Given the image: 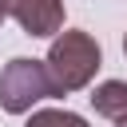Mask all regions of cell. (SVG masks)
Returning a JSON list of instances; mask_svg holds the SVG:
<instances>
[{
	"mask_svg": "<svg viewBox=\"0 0 127 127\" xmlns=\"http://www.w3.org/2000/svg\"><path fill=\"white\" fill-rule=\"evenodd\" d=\"M103 64V52L99 44L87 36V32H60L48 48V60H44V71L56 87V95H67V91H79L95 79Z\"/></svg>",
	"mask_w": 127,
	"mask_h": 127,
	"instance_id": "cell-1",
	"label": "cell"
},
{
	"mask_svg": "<svg viewBox=\"0 0 127 127\" xmlns=\"http://www.w3.org/2000/svg\"><path fill=\"white\" fill-rule=\"evenodd\" d=\"M123 52H127V36H123Z\"/></svg>",
	"mask_w": 127,
	"mask_h": 127,
	"instance_id": "cell-8",
	"label": "cell"
},
{
	"mask_svg": "<svg viewBox=\"0 0 127 127\" xmlns=\"http://www.w3.org/2000/svg\"><path fill=\"white\" fill-rule=\"evenodd\" d=\"M56 87L44 71V60H28V56H16L4 64L0 71V107L8 115H24L32 111V103L40 99H52Z\"/></svg>",
	"mask_w": 127,
	"mask_h": 127,
	"instance_id": "cell-2",
	"label": "cell"
},
{
	"mask_svg": "<svg viewBox=\"0 0 127 127\" xmlns=\"http://www.w3.org/2000/svg\"><path fill=\"white\" fill-rule=\"evenodd\" d=\"M4 4H8V0H4Z\"/></svg>",
	"mask_w": 127,
	"mask_h": 127,
	"instance_id": "cell-9",
	"label": "cell"
},
{
	"mask_svg": "<svg viewBox=\"0 0 127 127\" xmlns=\"http://www.w3.org/2000/svg\"><path fill=\"white\" fill-rule=\"evenodd\" d=\"M115 127H127V115H123V119H119V123H115Z\"/></svg>",
	"mask_w": 127,
	"mask_h": 127,
	"instance_id": "cell-7",
	"label": "cell"
},
{
	"mask_svg": "<svg viewBox=\"0 0 127 127\" xmlns=\"http://www.w3.org/2000/svg\"><path fill=\"white\" fill-rule=\"evenodd\" d=\"M4 16H8V4H4V0H0V24H4Z\"/></svg>",
	"mask_w": 127,
	"mask_h": 127,
	"instance_id": "cell-6",
	"label": "cell"
},
{
	"mask_svg": "<svg viewBox=\"0 0 127 127\" xmlns=\"http://www.w3.org/2000/svg\"><path fill=\"white\" fill-rule=\"evenodd\" d=\"M24 127H87V119L75 111H36Z\"/></svg>",
	"mask_w": 127,
	"mask_h": 127,
	"instance_id": "cell-5",
	"label": "cell"
},
{
	"mask_svg": "<svg viewBox=\"0 0 127 127\" xmlns=\"http://www.w3.org/2000/svg\"><path fill=\"white\" fill-rule=\"evenodd\" d=\"M8 16L28 36H56L64 28V0H8Z\"/></svg>",
	"mask_w": 127,
	"mask_h": 127,
	"instance_id": "cell-3",
	"label": "cell"
},
{
	"mask_svg": "<svg viewBox=\"0 0 127 127\" xmlns=\"http://www.w3.org/2000/svg\"><path fill=\"white\" fill-rule=\"evenodd\" d=\"M91 107H95V115L119 123V119L127 115V83H123V79H107V83H99V87L91 91Z\"/></svg>",
	"mask_w": 127,
	"mask_h": 127,
	"instance_id": "cell-4",
	"label": "cell"
}]
</instances>
